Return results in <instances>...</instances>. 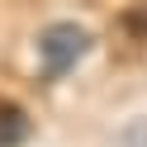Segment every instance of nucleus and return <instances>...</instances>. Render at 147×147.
<instances>
[{"instance_id":"4","label":"nucleus","mask_w":147,"mask_h":147,"mask_svg":"<svg viewBox=\"0 0 147 147\" xmlns=\"http://www.w3.org/2000/svg\"><path fill=\"white\" fill-rule=\"evenodd\" d=\"M123 24H128V33H147V5H142V10H133Z\"/></svg>"},{"instance_id":"1","label":"nucleus","mask_w":147,"mask_h":147,"mask_svg":"<svg viewBox=\"0 0 147 147\" xmlns=\"http://www.w3.org/2000/svg\"><path fill=\"white\" fill-rule=\"evenodd\" d=\"M38 52H43V81H57L90 52V33L81 24H52V29H43Z\"/></svg>"},{"instance_id":"2","label":"nucleus","mask_w":147,"mask_h":147,"mask_svg":"<svg viewBox=\"0 0 147 147\" xmlns=\"http://www.w3.org/2000/svg\"><path fill=\"white\" fill-rule=\"evenodd\" d=\"M29 114H24L19 105H5L0 100V147H24V138H29Z\"/></svg>"},{"instance_id":"3","label":"nucleus","mask_w":147,"mask_h":147,"mask_svg":"<svg viewBox=\"0 0 147 147\" xmlns=\"http://www.w3.org/2000/svg\"><path fill=\"white\" fill-rule=\"evenodd\" d=\"M123 147H147V119L138 128H123Z\"/></svg>"}]
</instances>
